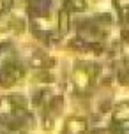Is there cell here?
Segmentation results:
<instances>
[{"mask_svg":"<svg viewBox=\"0 0 129 134\" xmlns=\"http://www.w3.org/2000/svg\"><path fill=\"white\" fill-rule=\"evenodd\" d=\"M60 27H62V30H67V14L66 13H62L60 14Z\"/></svg>","mask_w":129,"mask_h":134,"instance_id":"2","label":"cell"},{"mask_svg":"<svg viewBox=\"0 0 129 134\" xmlns=\"http://www.w3.org/2000/svg\"><path fill=\"white\" fill-rule=\"evenodd\" d=\"M67 127H69V132H83L85 131V122L83 120H71L67 124Z\"/></svg>","mask_w":129,"mask_h":134,"instance_id":"1","label":"cell"}]
</instances>
